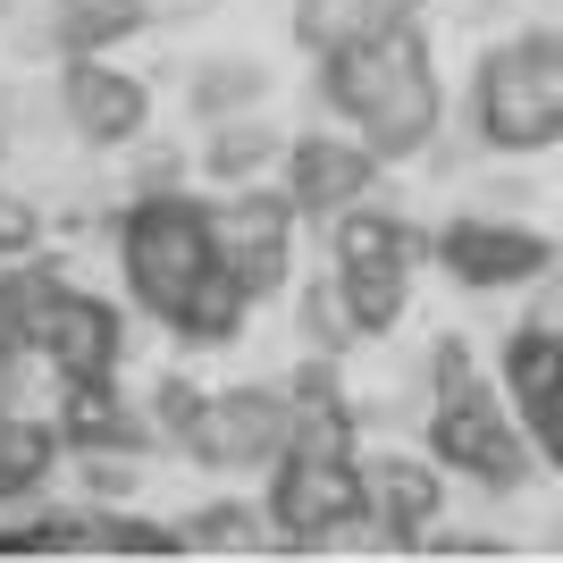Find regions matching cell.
Masks as SVG:
<instances>
[{
  "mask_svg": "<svg viewBox=\"0 0 563 563\" xmlns=\"http://www.w3.org/2000/svg\"><path fill=\"white\" fill-rule=\"evenodd\" d=\"M59 101H68V126L93 143V152H126V143L152 126V85H143V76H126V68H110V51L68 59Z\"/></svg>",
  "mask_w": 563,
  "mask_h": 563,
  "instance_id": "cell-10",
  "label": "cell"
},
{
  "mask_svg": "<svg viewBox=\"0 0 563 563\" xmlns=\"http://www.w3.org/2000/svg\"><path fill=\"white\" fill-rule=\"evenodd\" d=\"M353 336H362V329H353V311H345V295H336V278H320V286L303 295V345H311V353H345Z\"/></svg>",
  "mask_w": 563,
  "mask_h": 563,
  "instance_id": "cell-22",
  "label": "cell"
},
{
  "mask_svg": "<svg viewBox=\"0 0 563 563\" xmlns=\"http://www.w3.org/2000/svg\"><path fill=\"white\" fill-rule=\"evenodd\" d=\"M286 161V135L269 126V118H219L211 135H202V177L211 186H253L261 168H278Z\"/></svg>",
  "mask_w": 563,
  "mask_h": 563,
  "instance_id": "cell-17",
  "label": "cell"
},
{
  "mask_svg": "<svg viewBox=\"0 0 563 563\" xmlns=\"http://www.w3.org/2000/svg\"><path fill=\"white\" fill-rule=\"evenodd\" d=\"M76 463H85V488H93L101 505L135 496V454H76Z\"/></svg>",
  "mask_w": 563,
  "mask_h": 563,
  "instance_id": "cell-25",
  "label": "cell"
},
{
  "mask_svg": "<svg viewBox=\"0 0 563 563\" xmlns=\"http://www.w3.org/2000/svg\"><path fill=\"white\" fill-rule=\"evenodd\" d=\"M362 488H371V530H387L396 547H429L438 505H446L438 454L429 463H412V454H362Z\"/></svg>",
  "mask_w": 563,
  "mask_h": 563,
  "instance_id": "cell-13",
  "label": "cell"
},
{
  "mask_svg": "<svg viewBox=\"0 0 563 563\" xmlns=\"http://www.w3.org/2000/svg\"><path fill=\"white\" fill-rule=\"evenodd\" d=\"M429 253L454 286H479V295H514V286H539L555 269V244L539 228H514V219H446Z\"/></svg>",
  "mask_w": 563,
  "mask_h": 563,
  "instance_id": "cell-8",
  "label": "cell"
},
{
  "mask_svg": "<svg viewBox=\"0 0 563 563\" xmlns=\"http://www.w3.org/2000/svg\"><path fill=\"white\" fill-rule=\"evenodd\" d=\"M320 101L371 143L378 161H421L446 118V85L412 18H378L353 43L320 51Z\"/></svg>",
  "mask_w": 563,
  "mask_h": 563,
  "instance_id": "cell-1",
  "label": "cell"
},
{
  "mask_svg": "<svg viewBox=\"0 0 563 563\" xmlns=\"http://www.w3.org/2000/svg\"><path fill=\"white\" fill-rule=\"evenodd\" d=\"M261 93H269V68H261V59H211V68L194 76V118H202V126L244 118V110H261Z\"/></svg>",
  "mask_w": 563,
  "mask_h": 563,
  "instance_id": "cell-20",
  "label": "cell"
},
{
  "mask_svg": "<svg viewBox=\"0 0 563 563\" xmlns=\"http://www.w3.org/2000/svg\"><path fill=\"white\" fill-rule=\"evenodd\" d=\"M429 454L446 471H463V479H479V488H521L530 454H539L530 421H514L496 404V387L479 378L463 336H446L438 362H429Z\"/></svg>",
  "mask_w": 563,
  "mask_h": 563,
  "instance_id": "cell-2",
  "label": "cell"
},
{
  "mask_svg": "<svg viewBox=\"0 0 563 563\" xmlns=\"http://www.w3.org/2000/svg\"><path fill=\"white\" fill-rule=\"evenodd\" d=\"M244 320H253V286L219 261L211 278L186 295V311L168 320V336H186V345H235V336H244Z\"/></svg>",
  "mask_w": 563,
  "mask_h": 563,
  "instance_id": "cell-19",
  "label": "cell"
},
{
  "mask_svg": "<svg viewBox=\"0 0 563 563\" xmlns=\"http://www.w3.org/2000/svg\"><path fill=\"white\" fill-rule=\"evenodd\" d=\"M329 278H336V295H345V311H353L362 336H387L404 320V303H412V261L404 253H387V261H329Z\"/></svg>",
  "mask_w": 563,
  "mask_h": 563,
  "instance_id": "cell-15",
  "label": "cell"
},
{
  "mask_svg": "<svg viewBox=\"0 0 563 563\" xmlns=\"http://www.w3.org/2000/svg\"><path fill=\"white\" fill-rule=\"evenodd\" d=\"M59 454H68L59 421H34V412H18V404H0V505L34 496L51 471H59Z\"/></svg>",
  "mask_w": 563,
  "mask_h": 563,
  "instance_id": "cell-16",
  "label": "cell"
},
{
  "mask_svg": "<svg viewBox=\"0 0 563 563\" xmlns=\"http://www.w3.org/2000/svg\"><path fill=\"white\" fill-rule=\"evenodd\" d=\"M152 25V0H59L51 9V43L68 59H93V51H118L126 34Z\"/></svg>",
  "mask_w": 563,
  "mask_h": 563,
  "instance_id": "cell-18",
  "label": "cell"
},
{
  "mask_svg": "<svg viewBox=\"0 0 563 563\" xmlns=\"http://www.w3.org/2000/svg\"><path fill=\"white\" fill-rule=\"evenodd\" d=\"M295 446V404L286 387H228L202 404V421L186 429V454L211 471H269Z\"/></svg>",
  "mask_w": 563,
  "mask_h": 563,
  "instance_id": "cell-7",
  "label": "cell"
},
{
  "mask_svg": "<svg viewBox=\"0 0 563 563\" xmlns=\"http://www.w3.org/2000/svg\"><path fill=\"white\" fill-rule=\"evenodd\" d=\"M371 521V488H362V454L353 446H286L269 463V530L278 547H320L329 530Z\"/></svg>",
  "mask_w": 563,
  "mask_h": 563,
  "instance_id": "cell-5",
  "label": "cell"
},
{
  "mask_svg": "<svg viewBox=\"0 0 563 563\" xmlns=\"http://www.w3.org/2000/svg\"><path fill=\"white\" fill-rule=\"evenodd\" d=\"M34 235H43L34 202H25V194H0V261H25V253H34Z\"/></svg>",
  "mask_w": 563,
  "mask_h": 563,
  "instance_id": "cell-24",
  "label": "cell"
},
{
  "mask_svg": "<svg viewBox=\"0 0 563 563\" xmlns=\"http://www.w3.org/2000/svg\"><path fill=\"white\" fill-rule=\"evenodd\" d=\"M295 202L261 186H228V202H211V228H219V261H228L235 278L253 286V303H269V295H286L295 286Z\"/></svg>",
  "mask_w": 563,
  "mask_h": 563,
  "instance_id": "cell-6",
  "label": "cell"
},
{
  "mask_svg": "<svg viewBox=\"0 0 563 563\" xmlns=\"http://www.w3.org/2000/svg\"><path fill=\"white\" fill-rule=\"evenodd\" d=\"M505 396L521 404V421H530V438H539L547 463H563V329L555 320H521L514 336H505Z\"/></svg>",
  "mask_w": 563,
  "mask_h": 563,
  "instance_id": "cell-11",
  "label": "cell"
},
{
  "mask_svg": "<svg viewBox=\"0 0 563 563\" xmlns=\"http://www.w3.org/2000/svg\"><path fill=\"white\" fill-rule=\"evenodd\" d=\"M471 126L488 152L563 143V34H521V43L488 51L479 85H471Z\"/></svg>",
  "mask_w": 563,
  "mask_h": 563,
  "instance_id": "cell-4",
  "label": "cell"
},
{
  "mask_svg": "<svg viewBox=\"0 0 563 563\" xmlns=\"http://www.w3.org/2000/svg\"><path fill=\"white\" fill-rule=\"evenodd\" d=\"M59 438H68V454H143L152 412H135L118 396V378H76L59 396Z\"/></svg>",
  "mask_w": 563,
  "mask_h": 563,
  "instance_id": "cell-14",
  "label": "cell"
},
{
  "mask_svg": "<svg viewBox=\"0 0 563 563\" xmlns=\"http://www.w3.org/2000/svg\"><path fill=\"white\" fill-rule=\"evenodd\" d=\"M202 387H194V378H161V387H152V404H143V412H152V429H161V438H177V446H186V429L202 421Z\"/></svg>",
  "mask_w": 563,
  "mask_h": 563,
  "instance_id": "cell-23",
  "label": "cell"
},
{
  "mask_svg": "<svg viewBox=\"0 0 563 563\" xmlns=\"http://www.w3.org/2000/svg\"><path fill=\"white\" fill-rule=\"evenodd\" d=\"M186 530V555H253V547H269L261 530H269V505H202V514L177 521Z\"/></svg>",
  "mask_w": 563,
  "mask_h": 563,
  "instance_id": "cell-21",
  "label": "cell"
},
{
  "mask_svg": "<svg viewBox=\"0 0 563 563\" xmlns=\"http://www.w3.org/2000/svg\"><path fill=\"white\" fill-rule=\"evenodd\" d=\"M378 152L362 135H295L286 143V161H278V186H286V202L303 219H336V211H353V202H371V186H378Z\"/></svg>",
  "mask_w": 563,
  "mask_h": 563,
  "instance_id": "cell-9",
  "label": "cell"
},
{
  "mask_svg": "<svg viewBox=\"0 0 563 563\" xmlns=\"http://www.w3.org/2000/svg\"><path fill=\"white\" fill-rule=\"evenodd\" d=\"M118 261H126V295H135V311L168 329V320L186 311V295L219 269L211 202L152 186L135 211H126V228H118Z\"/></svg>",
  "mask_w": 563,
  "mask_h": 563,
  "instance_id": "cell-3",
  "label": "cell"
},
{
  "mask_svg": "<svg viewBox=\"0 0 563 563\" xmlns=\"http://www.w3.org/2000/svg\"><path fill=\"white\" fill-rule=\"evenodd\" d=\"M118 353H126V320H118V303H101V295H85V286H68L59 295V311H51L43 329V362L59 387H76V378H118Z\"/></svg>",
  "mask_w": 563,
  "mask_h": 563,
  "instance_id": "cell-12",
  "label": "cell"
}]
</instances>
